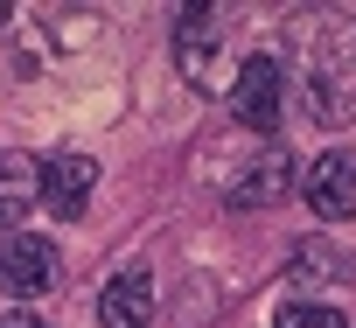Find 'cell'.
<instances>
[{
    "mask_svg": "<svg viewBox=\"0 0 356 328\" xmlns=\"http://www.w3.org/2000/svg\"><path fill=\"white\" fill-rule=\"evenodd\" d=\"M29 203H35V161L29 154H0V217L15 224Z\"/></svg>",
    "mask_w": 356,
    "mask_h": 328,
    "instance_id": "obj_9",
    "label": "cell"
},
{
    "mask_svg": "<svg viewBox=\"0 0 356 328\" xmlns=\"http://www.w3.org/2000/svg\"><path fill=\"white\" fill-rule=\"evenodd\" d=\"M231 28V15L224 8H210V0H196V8H182V22H175V63H182V77L189 84H203V91H217V77H210V49H217V35Z\"/></svg>",
    "mask_w": 356,
    "mask_h": 328,
    "instance_id": "obj_3",
    "label": "cell"
},
{
    "mask_svg": "<svg viewBox=\"0 0 356 328\" xmlns=\"http://www.w3.org/2000/svg\"><path fill=\"white\" fill-rule=\"evenodd\" d=\"M91 189H98V161H91V154H49L42 168H35V196H42L56 217H84Z\"/></svg>",
    "mask_w": 356,
    "mask_h": 328,
    "instance_id": "obj_4",
    "label": "cell"
},
{
    "mask_svg": "<svg viewBox=\"0 0 356 328\" xmlns=\"http://www.w3.org/2000/svg\"><path fill=\"white\" fill-rule=\"evenodd\" d=\"M300 286H328V279H342L349 272V259L328 245V238H307V245H293V265H286Z\"/></svg>",
    "mask_w": 356,
    "mask_h": 328,
    "instance_id": "obj_8",
    "label": "cell"
},
{
    "mask_svg": "<svg viewBox=\"0 0 356 328\" xmlns=\"http://www.w3.org/2000/svg\"><path fill=\"white\" fill-rule=\"evenodd\" d=\"M224 98H231V112H238L252 133H273V126L286 119V70H280L273 56H245Z\"/></svg>",
    "mask_w": 356,
    "mask_h": 328,
    "instance_id": "obj_1",
    "label": "cell"
},
{
    "mask_svg": "<svg viewBox=\"0 0 356 328\" xmlns=\"http://www.w3.org/2000/svg\"><path fill=\"white\" fill-rule=\"evenodd\" d=\"M286 196V154H259L252 161V175L231 182V210H266Z\"/></svg>",
    "mask_w": 356,
    "mask_h": 328,
    "instance_id": "obj_7",
    "label": "cell"
},
{
    "mask_svg": "<svg viewBox=\"0 0 356 328\" xmlns=\"http://www.w3.org/2000/svg\"><path fill=\"white\" fill-rule=\"evenodd\" d=\"M307 203H314L321 224L356 217V154H314V168H307Z\"/></svg>",
    "mask_w": 356,
    "mask_h": 328,
    "instance_id": "obj_5",
    "label": "cell"
},
{
    "mask_svg": "<svg viewBox=\"0 0 356 328\" xmlns=\"http://www.w3.org/2000/svg\"><path fill=\"white\" fill-rule=\"evenodd\" d=\"M98 321L105 328H154V272L147 265L112 272L105 293H98Z\"/></svg>",
    "mask_w": 356,
    "mask_h": 328,
    "instance_id": "obj_6",
    "label": "cell"
},
{
    "mask_svg": "<svg viewBox=\"0 0 356 328\" xmlns=\"http://www.w3.org/2000/svg\"><path fill=\"white\" fill-rule=\"evenodd\" d=\"M63 279V259H56V245L49 238H8L0 245V293H15V300H35V293H49Z\"/></svg>",
    "mask_w": 356,
    "mask_h": 328,
    "instance_id": "obj_2",
    "label": "cell"
},
{
    "mask_svg": "<svg viewBox=\"0 0 356 328\" xmlns=\"http://www.w3.org/2000/svg\"><path fill=\"white\" fill-rule=\"evenodd\" d=\"M273 328H342V314H335L328 300H286V307L273 314Z\"/></svg>",
    "mask_w": 356,
    "mask_h": 328,
    "instance_id": "obj_10",
    "label": "cell"
},
{
    "mask_svg": "<svg viewBox=\"0 0 356 328\" xmlns=\"http://www.w3.org/2000/svg\"><path fill=\"white\" fill-rule=\"evenodd\" d=\"M0 328H49L35 307H8V314H0Z\"/></svg>",
    "mask_w": 356,
    "mask_h": 328,
    "instance_id": "obj_11",
    "label": "cell"
}]
</instances>
